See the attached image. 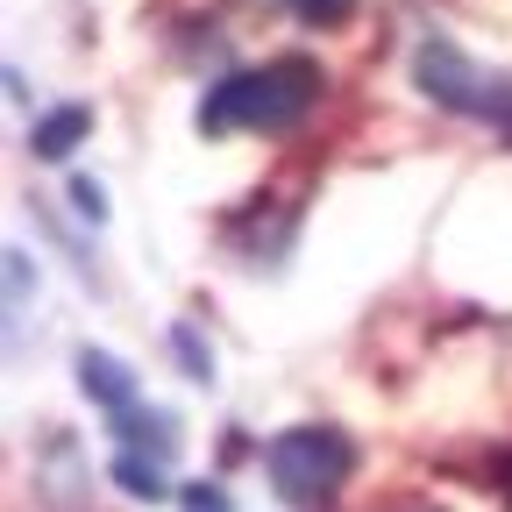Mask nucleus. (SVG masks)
I'll return each mask as SVG.
<instances>
[{"label": "nucleus", "instance_id": "3", "mask_svg": "<svg viewBox=\"0 0 512 512\" xmlns=\"http://www.w3.org/2000/svg\"><path fill=\"white\" fill-rule=\"evenodd\" d=\"M413 79H420V93H427L434 107H448V114H484V93H491V79L477 72L456 43H441V36H420Z\"/></svg>", "mask_w": 512, "mask_h": 512}, {"label": "nucleus", "instance_id": "9", "mask_svg": "<svg viewBox=\"0 0 512 512\" xmlns=\"http://www.w3.org/2000/svg\"><path fill=\"white\" fill-rule=\"evenodd\" d=\"M292 15H299L306 29H335V22L356 15V0H292Z\"/></svg>", "mask_w": 512, "mask_h": 512}, {"label": "nucleus", "instance_id": "6", "mask_svg": "<svg viewBox=\"0 0 512 512\" xmlns=\"http://www.w3.org/2000/svg\"><path fill=\"white\" fill-rule=\"evenodd\" d=\"M114 434H121V448H136V456H157V463H171L178 456V427H171V413H121V420H107Z\"/></svg>", "mask_w": 512, "mask_h": 512}, {"label": "nucleus", "instance_id": "8", "mask_svg": "<svg viewBox=\"0 0 512 512\" xmlns=\"http://www.w3.org/2000/svg\"><path fill=\"white\" fill-rule=\"evenodd\" d=\"M171 349H178V370H185V377L214 384V349L200 342V328H192V320H178V328H171Z\"/></svg>", "mask_w": 512, "mask_h": 512}, {"label": "nucleus", "instance_id": "1", "mask_svg": "<svg viewBox=\"0 0 512 512\" xmlns=\"http://www.w3.org/2000/svg\"><path fill=\"white\" fill-rule=\"evenodd\" d=\"M313 100H320L313 57H271V64H256V72L214 79L192 121H200V136H235V128H264V136H278V128L306 121Z\"/></svg>", "mask_w": 512, "mask_h": 512}, {"label": "nucleus", "instance_id": "5", "mask_svg": "<svg viewBox=\"0 0 512 512\" xmlns=\"http://www.w3.org/2000/svg\"><path fill=\"white\" fill-rule=\"evenodd\" d=\"M79 392L121 420V413H136V370H128L121 356H107V349H86L79 356Z\"/></svg>", "mask_w": 512, "mask_h": 512}, {"label": "nucleus", "instance_id": "10", "mask_svg": "<svg viewBox=\"0 0 512 512\" xmlns=\"http://www.w3.org/2000/svg\"><path fill=\"white\" fill-rule=\"evenodd\" d=\"M477 121H491L498 136H512V79H491V93H484V114Z\"/></svg>", "mask_w": 512, "mask_h": 512}, {"label": "nucleus", "instance_id": "4", "mask_svg": "<svg viewBox=\"0 0 512 512\" xmlns=\"http://www.w3.org/2000/svg\"><path fill=\"white\" fill-rule=\"evenodd\" d=\"M86 136H93V107L86 100H64V107H50V114L29 121V157L36 164H64Z\"/></svg>", "mask_w": 512, "mask_h": 512}, {"label": "nucleus", "instance_id": "2", "mask_svg": "<svg viewBox=\"0 0 512 512\" xmlns=\"http://www.w3.org/2000/svg\"><path fill=\"white\" fill-rule=\"evenodd\" d=\"M264 477L292 512H328L342 498V484L356 477V448L342 427L306 420V427H285L264 441Z\"/></svg>", "mask_w": 512, "mask_h": 512}, {"label": "nucleus", "instance_id": "7", "mask_svg": "<svg viewBox=\"0 0 512 512\" xmlns=\"http://www.w3.org/2000/svg\"><path fill=\"white\" fill-rule=\"evenodd\" d=\"M107 477H114L128 498H150V505H157V498H171V484H164V463H157V456H136V448H121Z\"/></svg>", "mask_w": 512, "mask_h": 512}, {"label": "nucleus", "instance_id": "11", "mask_svg": "<svg viewBox=\"0 0 512 512\" xmlns=\"http://www.w3.org/2000/svg\"><path fill=\"white\" fill-rule=\"evenodd\" d=\"M178 505H185V512H235V498H228L221 484H185Z\"/></svg>", "mask_w": 512, "mask_h": 512}, {"label": "nucleus", "instance_id": "12", "mask_svg": "<svg viewBox=\"0 0 512 512\" xmlns=\"http://www.w3.org/2000/svg\"><path fill=\"white\" fill-rule=\"evenodd\" d=\"M72 207H79V221L100 228V221H107V192H100L93 178H72Z\"/></svg>", "mask_w": 512, "mask_h": 512}]
</instances>
